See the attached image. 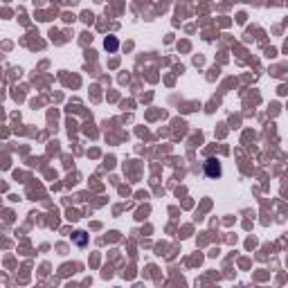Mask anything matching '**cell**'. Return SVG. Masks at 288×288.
Masks as SVG:
<instances>
[{
	"instance_id": "obj_1",
	"label": "cell",
	"mask_w": 288,
	"mask_h": 288,
	"mask_svg": "<svg viewBox=\"0 0 288 288\" xmlns=\"http://www.w3.org/2000/svg\"><path fill=\"white\" fill-rule=\"evenodd\" d=\"M205 174L210 176V178H218L220 176V164L214 160V158H210V160L205 162Z\"/></svg>"
},
{
	"instance_id": "obj_2",
	"label": "cell",
	"mask_w": 288,
	"mask_h": 288,
	"mask_svg": "<svg viewBox=\"0 0 288 288\" xmlns=\"http://www.w3.org/2000/svg\"><path fill=\"white\" fill-rule=\"evenodd\" d=\"M104 48H106V50H110V52H115V50L120 48V40H117L115 36H108V38L104 40Z\"/></svg>"
},
{
	"instance_id": "obj_3",
	"label": "cell",
	"mask_w": 288,
	"mask_h": 288,
	"mask_svg": "<svg viewBox=\"0 0 288 288\" xmlns=\"http://www.w3.org/2000/svg\"><path fill=\"white\" fill-rule=\"evenodd\" d=\"M74 241H76V246H86V234L84 232H76Z\"/></svg>"
}]
</instances>
